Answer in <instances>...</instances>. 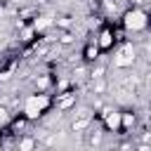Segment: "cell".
<instances>
[{
    "instance_id": "obj_21",
    "label": "cell",
    "mask_w": 151,
    "mask_h": 151,
    "mask_svg": "<svg viewBox=\"0 0 151 151\" xmlns=\"http://www.w3.org/2000/svg\"><path fill=\"white\" fill-rule=\"evenodd\" d=\"M59 42H61V45H68V42H73V35H71V33L66 31V33H64V35L59 38Z\"/></svg>"
},
{
    "instance_id": "obj_24",
    "label": "cell",
    "mask_w": 151,
    "mask_h": 151,
    "mask_svg": "<svg viewBox=\"0 0 151 151\" xmlns=\"http://www.w3.org/2000/svg\"><path fill=\"white\" fill-rule=\"evenodd\" d=\"M0 149H2V142H0Z\"/></svg>"
},
{
    "instance_id": "obj_3",
    "label": "cell",
    "mask_w": 151,
    "mask_h": 151,
    "mask_svg": "<svg viewBox=\"0 0 151 151\" xmlns=\"http://www.w3.org/2000/svg\"><path fill=\"white\" fill-rule=\"evenodd\" d=\"M101 127L106 132L123 134V111H118V109H104L101 111Z\"/></svg>"
},
{
    "instance_id": "obj_20",
    "label": "cell",
    "mask_w": 151,
    "mask_h": 151,
    "mask_svg": "<svg viewBox=\"0 0 151 151\" xmlns=\"http://www.w3.org/2000/svg\"><path fill=\"white\" fill-rule=\"evenodd\" d=\"M54 24H57L59 28H68V26H71V19H68V17H61V19H59V21H54Z\"/></svg>"
},
{
    "instance_id": "obj_13",
    "label": "cell",
    "mask_w": 151,
    "mask_h": 151,
    "mask_svg": "<svg viewBox=\"0 0 151 151\" xmlns=\"http://www.w3.org/2000/svg\"><path fill=\"white\" fill-rule=\"evenodd\" d=\"M134 123H137V118H134V113H130V111H125V113H123V134H125L127 130H132V127H134Z\"/></svg>"
},
{
    "instance_id": "obj_10",
    "label": "cell",
    "mask_w": 151,
    "mask_h": 151,
    "mask_svg": "<svg viewBox=\"0 0 151 151\" xmlns=\"http://www.w3.org/2000/svg\"><path fill=\"white\" fill-rule=\"evenodd\" d=\"M92 125V118L90 116H83V113H76V120H73V132H83V130H87Z\"/></svg>"
},
{
    "instance_id": "obj_4",
    "label": "cell",
    "mask_w": 151,
    "mask_h": 151,
    "mask_svg": "<svg viewBox=\"0 0 151 151\" xmlns=\"http://www.w3.org/2000/svg\"><path fill=\"white\" fill-rule=\"evenodd\" d=\"M134 59H137V50L132 45H120L118 52L113 54V68H127L134 64Z\"/></svg>"
},
{
    "instance_id": "obj_7",
    "label": "cell",
    "mask_w": 151,
    "mask_h": 151,
    "mask_svg": "<svg viewBox=\"0 0 151 151\" xmlns=\"http://www.w3.org/2000/svg\"><path fill=\"white\" fill-rule=\"evenodd\" d=\"M99 54H101V50L97 47V42L92 40V42H87L85 47H83V52H80V57L87 61V64H94L97 59H99Z\"/></svg>"
},
{
    "instance_id": "obj_22",
    "label": "cell",
    "mask_w": 151,
    "mask_h": 151,
    "mask_svg": "<svg viewBox=\"0 0 151 151\" xmlns=\"http://www.w3.org/2000/svg\"><path fill=\"white\" fill-rule=\"evenodd\" d=\"M130 2H132V5H134V7H137V5H142V2H144V0H130Z\"/></svg>"
},
{
    "instance_id": "obj_19",
    "label": "cell",
    "mask_w": 151,
    "mask_h": 151,
    "mask_svg": "<svg viewBox=\"0 0 151 151\" xmlns=\"http://www.w3.org/2000/svg\"><path fill=\"white\" fill-rule=\"evenodd\" d=\"M90 78H92V80H94V78H104V66H97V68H92Z\"/></svg>"
},
{
    "instance_id": "obj_17",
    "label": "cell",
    "mask_w": 151,
    "mask_h": 151,
    "mask_svg": "<svg viewBox=\"0 0 151 151\" xmlns=\"http://www.w3.org/2000/svg\"><path fill=\"white\" fill-rule=\"evenodd\" d=\"M7 123H9V109L0 106V125H7Z\"/></svg>"
},
{
    "instance_id": "obj_5",
    "label": "cell",
    "mask_w": 151,
    "mask_h": 151,
    "mask_svg": "<svg viewBox=\"0 0 151 151\" xmlns=\"http://www.w3.org/2000/svg\"><path fill=\"white\" fill-rule=\"evenodd\" d=\"M94 42H97V47H99L101 52L113 50V45H116V31H113V28H109V26H104V28L97 33Z\"/></svg>"
},
{
    "instance_id": "obj_18",
    "label": "cell",
    "mask_w": 151,
    "mask_h": 151,
    "mask_svg": "<svg viewBox=\"0 0 151 151\" xmlns=\"http://www.w3.org/2000/svg\"><path fill=\"white\" fill-rule=\"evenodd\" d=\"M68 85H71V83H68L66 78H61V80L57 83V94H61V92H68Z\"/></svg>"
},
{
    "instance_id": "obj_1",
    "label": "cell",
    "mask_w": 151,
    "mask_h": 151,
    "mask_svg": "<svg viewBox=\"0 0 151 151\" xmlns=\"http://www.w3.org/2000/svg\"><path fill=\"white\" fill-rule=\"evenodd\" d=\"M52 104H54V99H52L47 92H33V94H28V97L24 99L21 111H24V116H26L28 120H35V118H40L47 109H52Z\"/></svg>"
},
{
    "instance_id": "obj_14",
    "label": "cell",
    "mask_w": 151,
    "mask_h": 151,
    "mask_svg": "<svg viewBox=\"0 0 151 151\" xmlns=\"http://www.w3.org/2000/svg\"><path fill=\"white\" fill-rule=\"evenodd\" d=\"M50 83H52L50 76H40V78L35 80V92H45V90L50 87Z\"/></svg>"
},
{
    "instance_id": "obj_12",
    "label": "cell",
    "mask_w": 151,
    "mask_h": 151,
    "mask_svg": "<svg viewBox=\"0 0 151 151\" xmlns=\"http://www.w3.org/2000/svg\"><path fill=\"white\" fill-rule=\"evenodd\" d=\"M28 123H31V120H28L26 116H21V118H17V120H12V132H14V134H19V132L24 134V130L28 127Z\"/></svg>"
},
{
    "instance_id": "obj_23",
    "label": "cell",
    "mask_w": 151,
    "mask_h": 151,
    "mask_svg": "<svg viewBox=\"0 0 151 151\" xmlns=\"http://www.w3.org/2000/svg\"><path fill=\"white\" fill-rule=\"evenodd\" d=\"M146 54H149V59H151V45H149V47H146Z\"/></svg>"
},
{
    "instance_id": "obj_11",
    "label": "cell",
    "mask_w": 151,
    "mask_h": 151,
    "mask_svg": "<svg viewBox=\"0 0 151 151\" xmlns=\"http://www.w3.org/2000/svg\"><path fill=\"white\" fill-rule=\"evenodd\" d=\"M85 134H87V144H90V146L101 144V134H104V132H101V127H92V125H90Z\"/></svg>"
},
{
    "instance_id": "obj_8",
    "label": "cell",
    "mask_w": 151,
    "mask_h": 151,
    "mask_svg": "<svg viewBox=\"0 0 151 151\" xmlns=\"http://www.w3.org/2000/svg\"><path fill=\"white\" fill-rule=\"evenodd\" d=\"M35 146H38V139L31 137V134H26V132L17 139V149H19V151H31V149H35Z\"/></svg>"
},
{
    "instance_id": "obj_2",
    "label": "cell",
    "mask_w": 151,
    "mask_h": 151,
    "mask_svg": "<svg viewBox=\"0 0 151 151\" xmlns=\"http://www.w3.org/2000/svg\"><path fill=\"white\" fill-rule=\"evenodd\" d=\"M149 14L142 9V7H132V9H127L125 14H123V26H125V31H130V33H142V31H146L149 28Z\"/></svg>"
},
{
    "instance_id": "obj_15",
    "label": "cell",
    "mask_w": 151,
    "mask_h": 151,
    "mask_svg": "<svg viewBox=\"0 0 151 151\" xmlns=\"http://www.w3.org/2000/svg\"><path fill=\"white\" fill-rule=\"evenodd\" d=\"M92 90H94L97 94H104V92H106V80H104V78H94V80H92Z\"/></svg>"
},
{
    "instance_id": "obj_6",
    "label": "cell",
    "mask_w": 151,
    "mask_h": 151,
    "mask_svg": "<svg viewBox=\"0 0 151 151\" xmlns=\"http://www.w3.org/2000/svg\"><path fill=\"white\" fill-rule=\"evenodd\" d=\"M76 101H78V97H76V92H61V94H57V109L59 111H71V109H76Z\"/></svg>"
},
{
    "instance_id": "obj_9",
    "label": "cell",
    "mask_w": 151,
    "mask_h": 151,
    "mask_svg": "<svg viewBox=\"0 0 151 151\" xmlns=\"http://www.w3.org/2000/svg\"><path fill=\"white\" fill-rule=\"evenodd\" d=\"M31 26L35 28V33H40V31H45V28L54 26V19H52V17H47V14H42V17H35Z\"/></svg>"
},
{
    "instance_id": "obj_16",
    "label": "cell",
    "mask_w": 151,
    "mask_h": 151,
    "mask_svg": "<svg viewBox=\"0 0 151 151\" xmlns=\"http://www.w3.org/2000/svg\"><path fill=\"white\" fill-rule=\"evenodd\" d=\"M21 28H24V26H21ZM33 38H35V28H33V26H26V28L21 31V40L28 42V40H33Z\"/></svg>"
}]
</instances>
